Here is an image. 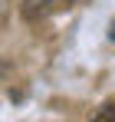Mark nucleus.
<instances>
[{
	"mask_svg": "<svg viewBox=\"0 0 115 122\" xmlns=\"http://www.w3.org/2000/svg\"><path fill=\"white\" fill-rule=\"evenodd\" d=\"M59 0H23V20H30V23H36V20H43L53 7H56Z\"/></svg>",
	"mask_w": 115,
	"mask_h": 122,
	"instance_id": "nucleus-1",
	"label": "nucleus"
},
{
	"mask_svg": "<svg viewBox=\"0 0 115 122\" xmlns=\"http://www.w3.org/2000/svg\"><path fill=\"white\" fill-rule=\"evenodd\" d=\"M99 119H115V106H105V112H99Z\"/></svg>",
	"mask_w": 115,
	"mask_h": 122,
	"instance_id": "nucleus-2",
	"label": "nucleus"
},
{
	"mask_svg": "<svg viewBox=\"0 0 115 122\" xmlns=\"http://www.w3.org/2000/svg\"><path fill=\"white\" fill-rule=\"evenodd\" d=\"M3 20H7V0H0V26H3Z\"/></svg>",
	"mask_w": 115,
	"mask_h": 122,
	"instance_id": "nucleus-3",
	"label": "nucleus"
},
{
	"mask_svg": "<svg viewBox=\"0 0 115 122\" xmlns=\"http://www.w3.org/2000/svg\"><path fill=\"white\" fill-rule=\"evenodd\" d=\"M109 36H112V40H115V23H112V30H109Z\"/></svg>",
	"mask_w": 115,
	"mask_h": 122,
	"instance_id": "nucleus-4",
	"label": "nucleus"
}]
</instances>
